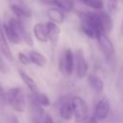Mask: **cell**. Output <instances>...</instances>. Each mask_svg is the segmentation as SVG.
Masks as SVG:
<instances>
[{"label": "cell", "mask_w": 123, "mask_h": 123, "mask_svg": "<svg viewBox=\"0 0 123 123\" xmlns=\"http://www.w3.org/2000/svg\"><path fill=\"white\" fill-rule=\"evenodd\" d=\"M0 52L2 53V55L10 62H12L13 61V56H12V53L11 51V48L8 44V41H7V37L5 36V33H4V30H3V27L1 26L0 24Z\"/></svg>", "instance_id": "10"}, {"label": "cell", "mask_w": 123, "mask_h": 123, "mask_svg": "<svg viewBox=\"0 0 123 123\" xmlns=\"http://www.w3.org/2000/svg\"><path fill=\"white\" fill-rule=\"evenodd\" d=\"M6 123H19V121H18V119L15 115L10 114L6 119Z\"/></svg>", "instance_id": "27"}, {"label": "cell", "mask_w": 123, "mask_h": 123, "mask_svg": "<svg viewBox=\"0 0 123 123\" xmlns=\"http://www.w3.org/2000/svg\"><path fill=\"white\" fill-rule=\"evenodd\" d=\"M30 113L35 123H54L51 116L44 111L42 106L30 97Z\"/></svg>", "instance_id": "3"}, {"label": "cell", "mask_w": 123, "mask_h": 123, "mask_svg": "<svg viewBox=\"0 0 123 123\" xmlns=\"http://www.w3.org/2000/svg\"><path fill=\"white\" fill-rule=\"evenodd\" d=\"M60 115L62 118L65 119V120H69L72 118V116L74 115L73 113V108H72V104L69 102H64L61 105L60 107Z\"/></svg>", "instance_id": "19"}, {"label": "cell", "mask_w": 123, "mask_h": 123, "mask_svg": "<svg viewBox=\"0 0 123 123\" xmlns=\"http://www.w3.org/2000/svg\"><path fill=\"white\" fill-rule=\"evenodd\" d=\"M6 100L10 106L16 111L22 112L25 111L26 102L24 91L21 87H12L6 92Z\"/></svg>", "instance_id": "2"}, {"label": "cell", "mask_w": 123, "mask_h": 123, "mask_svg": "<svg viewBox=\"0 0 123 123\" xmlns=\"http://www.w3.org/2000/svg\"><path fill=\"white\" fill-rule=\"evenodd\" d=\"M111 111V104L107 97L102 98L95 107V112L94 116L97 118V120H104L108 117Z\"/></svg>", "instance_id": "9"}, {"label": "cell", "mask_w": 123, "mask_h": 123, "mask_svg": "<svg viewBox=\"0 0 123 123\" xmlns=\"http://www.w3.org/2000/svg\"><path fill=\"white\" fill-rule=\"evenodd\" d=\"M33 32L34 35L36 37V38L40 41V42H46L48 41V36H47V31H46V27L45 24L43 23H37L34 28H33Z\"/></svg>", "instance_id": "13"}, {"label": "cell", "mask_w": 123, "mask_h": 123, "mask_svg": "<svg viewBox=\"0 0 123 123\" xmlns=\"http://www.w3.org/2000/svg\"><path fill=\"white\" fill-rule=\"evenodd\" d=\"M3 99H6V92L4 91V88L0 84V100H3Z\"/></svg>", "instance_id": "28"}, {"label": "cell", "mask_w": 123, "mask_h": 123, "mask_svg": "<svg viewBox=\"0 0 123 123\" xmlns=\"http://www.w3.org/2000/svg\"><path fill=\"white\" fill-rule=\"evenodd\" d=\"M74 65H75L77 77L80 78V79L84 78L87 73L88 65H87V62H86V58H85V54H84L82 49H78L76 51V53H75Z\"/></svg>", "instance_id": "7"}, {"label": "cell", "mask_w": 123, "mask_h": 123, "mask_svg": "<svg viewBox=\"0 0 123 123\" xmlns=\"http://www.w3.org/2000/svg\"><path fill=\"white\" fill-rule=\"evenodd\" d=\"M87 81H88L90 87L93 90H95L96 92L100 93L104 90V82L100 77H98L94 74H90V75H88Z\"/></svg>", "instance_id": "14"}, {"label": "cell", "mask_w": 123, "mask_h": 123, "mask_svg": "<svg viewBox=\"0 0 123 123\" xmlns=\"http://www.w3.org/2000/svg\"><path fill=\"white\" fill-rule=\"evenodd\" d=\"M99 17L102 24V28L106 34H109L112 29V19L109 13L106 12H99Z\"/></svg>", "instance_id": "16"}, {"label": "cell", "mask_w": 123, "mask_h": 123, "mask_svg": "<svg viewBox=\"0 0 123 123\" xmlns=\"http://www.w3.org/2000/svg\"><path fill=\"white\" fill-rule=\"evenodd\" d=\"M74 68V54L71 49H65L60 57L59 61V69L60 72L65 76L69 77Z\"/></svg>", "instance_id": "4"}, {"label": "cell", "mask_w": 123, "mask_h": 123, "mask_svg": "<svg viewBox=\"0 0 123 123\" xmlns=\"http://www.w3.org/2000/svg\"><path fill=\"white\" fill-rule=\"evenodd\" d=\"M119 0H108V9L111 12H114L117 9Z\"/></svg>", "instance_id": "25"}, {"label": "cell", "mask_w": 123, "mask_h": 123, "mask_svg": "<svg viewBox=\"0 0 123 123\" xmlns=\"http://www.w3.org/2000/svg\"><path fill=\"white\" fill-rule=\"evenodd\" d=\"M52 3L63 12H71L74 9V3L72 0H52Z\"/></svg>", "instance_id": "20"}, {"label": "cell", "mask_w": 123, "mask_h": 123, "mask_svg": "<svg viewBox=\"0 0 123 123\" xmlns=\"http://www.w3.org/2000/svg\"><path fill=\"white\" fill-rule=\"evenodd\" d=\"M96 39L98 41L99 47H100L102 53L104 54L105 58L108 61H111L114 58L115 49H114L113 43L111 40V38L108 37V35L106 33H102L99 36H97Z\"/></svg>", "instance_id": "6"}, {"label": "cell", "mask_w": 123, "mask_h": 123, "mask_svg": "<svg viewBox=\"0 0 123 123\" xmlns=\"http://www.w3.org/2000/svg\"><path fill=\"white\" fill-rule=\"evenodd\" d=\"M86 6L93 9V10H98L100 11L103 8V2L102 0H79Z\"/></svg>", "instance_id": "23"}, {"label": "cell", "mask_w": 123, "mask_h": 123, "mask_svg": "<svg viewBox=\"0 0 123 123\" xmlns=\"http://www.w3.org/2000/svg\"><path fill=\"white\" fill-rule=\"evenodd\" d=\"M18 73H19V75H20V78L22 79V81H23L24 84L28 86V88L30 89V91H31L32 93H37V92H38V87H37V83L35 82V80H34L32 77H30L27 73H25V72L22 71V70H19Z\"/></svg>", "instance_id": "15"}, {"label": "cell", "mask_w": 123, "mask_h": 123, "mask_svg": "<svg viewBox=\"0 0 123 123\" xmlns=\"http://www.w3.org/2000/svg\"><path fill=\"white\" fill-rule=\"evenodd\" d=\"M45 27H46V31H47L48 39L53 44H56L58 42V39H59V37H60V33H61V30H60L59 26L57 25V23H55V22L50 20L45 24Z\"/></svg>", "instance_id": "11"}, {"label": "cell", "mask_w": 123, "mask_h": 123, "mask_svg": "<svg viewBox=\"0 0 123 123\" xmlns=\"http://www.w3.org/2000/svg\"><path fill=\"white\" fill-rule=\"evenodd\" d=\"M9 71V67L8 65L5 63V62L3 61L2 57L0 56V72L1 73H7Z\"/></svg>", "instance_id": "26"}, {"label": "cell", "mask_w": 123, "mask_h": 123, "mask_svg": "<svg viewBox=\"0 0 123 123\" xmlns=\"http://www.w3.org/2000/svg\"><path fill=\"white\" fill-rule=\"evenodd\" d=\"M73 113L75 116V120L78 123H83L88 115V109L85 100L80 96H75L71 100Z\"/></svg>", "instance_id": "5"}, {"label": "cell", "mask_w": 123, "mask_h": 123, "mask_svg": "<svg viewBox=\"0 0 123 123\" xmlns=\"http://www.w3.org/2000/svg\"><path fill=\"white\" fill-rule=\"evenodd\" d=\"M3 30H4V33H5V36L12 43L14 44H19L22 39L20 38L19 35L17 34V32L15 31V29L8 22V23H5L3 26Z\"/></svg>", "instance_id": "12"}, {"label": "cell", "mask_w": 123, "mask_h": 123, "mask_svg": "<svg viewBox=\"0 0 123 123\" xmlns=\"http://www.w3.org/2000/svg\"><path fill=\"white\" fill-rule=\"evenodd\" d=\"M9 23L15 29V31L17 32V34L19 35L20 38L29 46H33V39L31 35L29 34V32L26 30V28L24 27L23 23L17 19V18H11L9 20Z\"/></svg>", "instance_id": "8"}, {"label": "cell", "mask_w": 123, "mask_h": 123, "mask_svg": "<svg viewBox=\"0 0 123 123\" xmlns=\"http://www.w3.org/2000/svg\"><path fill=\"white\" fill-rule=\"evenodd\" d=\"M30 97H31L33 100H35L37 104H39L40 106H42V107L48 106V105L50 104V100H49V98H48L45 94L40 93L39 91L37 92V93H32V95H31Z\"/></svg>", "instance_id": "22"}, {"label": "cell", "mask_w": 123, "mask_h": 123, "mask_svg": "<svg viewBox=\"0 0 123 123\" xmlns=\"http://www.w3.org/2000/svg\"><path fill=\"white\" fill-rule=\"evenodd\" d=\"M18 60H19V62H20L22 64H24V65H28V64L31 62V60H30V58H29V55H26V54H24V53H22V52L18 53Z\"/></svg>", "instance_id": "24"}, {"label": "cell", "mask_w": 123, "mask_h": 123, "mask_svg": "<svg viewBox=\"0 0 123 123\" xmlns=\"http://www.w3.org/2000/svg\"><path fill=\"white\" fill-rule=\"evenodd\" d=\"M89 123H97V118H96L95 116L91 117L90 120H89Z\"/></svg>", "instance_id": "29"}, {"label": "cell", "mask_w": 123, "mask_h": 123, "mask_svg": "<svg viewBox=\"0 0 123 123\" xmlns=\"http://www.w3.org/2000/svg\"><path fill=\"white\" fill-rule=\"evenodd\" d=\"M28 55L31 60V62L35 63L36 65L40 66V67H44L46 65L47 60L41 53H39L37 51H31V52H29Z\"/></svg>", "instance_id": "17"}, {"label": "cell", "mask_w": 123, "mask_h": 123, "mask_svg": "<svg viewBox=\"0 0 123 123\" xmlns=\"http://www.w3.org/2000/svg\"><path fill=\"white\" fill-rule=\"evenodd\" d=\"M47 16L48 18L59 24V23H62L63 22V19H64V15H63V12H62V10H60L59 8L58 9H55V8H52V9H49L47 11Z\"/></svg>", "instance_id": "18"}, {"label": "cell", "mask_w": 123, "mask_h": 123, "mask_svg": "<svg viewBox=\"0 0 123 123\" xmlns=\"http://www.w3.org/2000/svg\"><path fill=\"white\" fill-rule=\"evenodd\" d=\"M80 19L82 30L87 37L96 38L97 36L105 33L98 12H82L80 14Z\"/></svg>", "instance_id": "1"}, {"label": "cell", "mask_w": 123, "mask_h": 123, "mask_svg": "<svg viewBox=\"0 0 123 123\" xmlns=\"http://www.w3.org/2000/svg\"><path fill=\"white\" fill-rule=\"evenodd\" d=\"M12 12L17 16V18H29L31 17V12L26 9L18 6V5H11Z\"/></svg>", "instance_id": "21"}]
</instances>
